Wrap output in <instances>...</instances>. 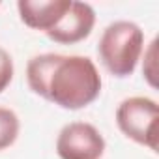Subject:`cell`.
<instances>
[{"instance_id":"cell-1","label":"cell","mask_w":159,"mask_h":159,"mask_svg":"<svg viewBox=\"0 0 159 159\" xmlns=\"http://www.w3.org/2000/svg\"><path fill=\"white\" fill-rule=\"evenodd\" d=\"M28 88L66 111H81L101 94V75L92 58L45 52L26 64Z\"/></svg>"},{"instance_id":"cell-2","label":"cell","mask_w":159,"mask_h":159,"mask_svg":"<svg viewBox=\"0 0 159 159\" xmlns=\"http://www.w3.org/2000/svg\"><path fill=\"white\" fill-rule=\"evenodd\" d=\"M142 51H144V32L133 21L111 23L103 30L98 45L101 64L111 75L118 79H125L135 73Z\"/></svg>"},{"instance_id":"cell-3","label":"cell","mask_w":159,"mask_h":159,"mask_svg":"<svg viewBox=\"0 0 159 159\" xmlns=\"http://www.w3.org/2000/svg\"><path fill=\"white\" fill-rule=\"evenodd\" d=\"M157 101L146 96H133L124 99L116 109L118 129L133 142L157 152Z\"/></svg>"},{"instance_id":"cell-4","label":"cell","mask_w":159,"mask_h":159,"mask_svg":"<svg viewBox=\"0 0 159 159\" xmlns=\"http://www.w3.org/2000/svg\"><path fill=\"white\" fill-rule=\"evenodd\" d=\"M105 148L103 135L88 122H69L56 137V153L60 159H101Z\"/></svg>"},{"instance_id":"cell-5","label":"cell","mask_w":159,"mask_h":159,"mask_svg":"<svg viewBox=\"0 0 159 159\" xmlns=\"http://www.w3.org/2000/svg\"><path fill=\"white\" fill-rule=\"evenodd\" d=\"M96 26V11L88 2L71 0L66 15L47 32V38L60 45H75L86 39Z\"/></svg>"},{"instance_id":"cell-6","label":"cell","mask_w":159,"mask_h":159,"mask_svg":"<svg viewBox=\"0 0 159 159\" xmlns=\"http://www.w3.org/2000/svg\"><path fill=\"white\" fill-rule=\"evenodd\" d=\"M71 0H19L17 11L28 28L47 34L66 15Z\"/></svg>"},{"instance_id":"cell-7","label":"cell","mask_w":159,"mask_h":159,"mask_svg":"<svg viewBox=\"0 0 159 159\" xmlns=\"http://www.w3.org/2000/svg\"><path fill=\"white\" fill-rule=\"evenodd\" d=\"M19 131H21L19 116L11 109L0 107V152H4L15 144Z\"/></svg>"},{"instance_id":"cell-8","label":"cell","mask_w":159,"mask_h":159,"mask_svg":"<svg viewBox=\"0 0 159 159\" xmlns=\"http://www.w3.org/2000/svg\"><path fill=\"white\" fill-rule=\"evenodd\" d=\"M142 75L152 88H157V38H153L142 51Z\"/></svg>"},{"instance_id":"cell-9","label":"cell","mask_w":159,"mask_h":159,"mask_svg":"<svg viewBox=\"0 0 159 159\" xmlns=\"http://www.w3.org/2000/svg\"><path fill=\"white\" fill-rule=\"evenodd\" d=\"M13 73H15V67H13V58L11 54L0 47V94H2L13 81Z\"/></svg>"}]
</instances>
